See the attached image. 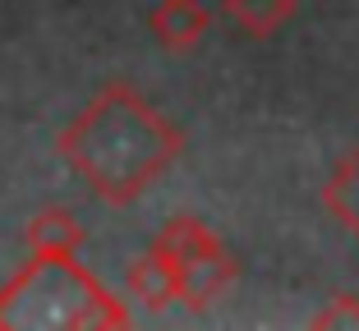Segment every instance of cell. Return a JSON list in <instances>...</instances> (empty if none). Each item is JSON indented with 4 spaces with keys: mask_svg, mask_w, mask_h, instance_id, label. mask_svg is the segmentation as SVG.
I'll return each mask as SVG.
<instances>
[{
    "mask_svg": "<svg viewBox=\"0 0 359 331\" xmlns=\"http://www.w3.org/2000/svg\"><path fill=\"white\" fill-rule=\"evenodd\" d=\"M69 166L106 207L138 203L184 152V134L125 78L102 83V92L79 111L55 139Z\"/></svg>",
    "mask_w": 359,
    "mask_h": 331,
    "instance_id": "cell-1",
    "label": "cell"
},
{
    "mask_svg": "<svg viewBox=\"0 0 359 331\" xmlns=\"http://www.w3.org/2000/svg\"><path fill=\"white\" fill-rule=\"evenodd\" d=\"M129 309L74 253H32L0 286V331H111Z\"/></svg>",
    "mask_w": 359,
    "mask_h": 331,
    "instance_id": "cell-2",
    "label": "cell"
},
{
    "mask_svg": "<svg viewBox=\"0 0 359 331\" xmlns=\"http://www.w3.org/2000/svg\"><path fill=\"white\" fill-rule=\"evenodd\" d=\"M175 267V290H180V304H189L194 313H203L235 276H240V262L226 253V244H212L203 253H189L170 262Z\"/></svg>",
    "mask_w": 359,
    "mask_h": 331,
    "instance_id": "cell-3",
    "label": "cell"
},
{
    "mask_svg": "<svg viewBox=\"0 0 359 331\" xmlns=\"http://www.w3.org/2000/svg\"><path fill=\"white\" fill-rule=\"evenodd\" d=\"M208 23H212V14L203 10V0H157L148 10V32L166 51H189L208 32Z\"/></svg>",
    "mask_w": 359,
    "mask_h": 331,
    "instance_id": "cell-4",
    "label": "cell"
},
{
    "mask_svg": "<svg viewBox=\"0 0 359 331\" xmlns=\"http://www.w3.org/2000/svg\"><path fill=\"white\" fill-rule=\"evenodd\" d=\"M125 286H129V295H134L138 304L148 313H161L166 304H175L180 300V290H175V267H170L161 253H143V258H134L129 262V272H125Z\"/></svg>",
    "mask_w": 359,
    "mask_h": 331,
    "instance_id": "cell-5",
    "label": "cell"
},
{
    "mask_svg": "<svg viewBox=\"0 0 359 331\" xmlns=\"http://www.w3.org/2000/svg\"><path fill=\"white\" fill-rule=\"evenodd\" d=\"M88 239V230L79 225L74 212H65V207H46L37 212L28 225H23V244L32 253H79Z\"/></svg>",
    "mask_w": 359,
    "mask_h": 331,
    "instance_id": "cell-6",
    "label": "cell"
},
{
    "mask_svg": "<svg viewBox=\"0 0 359 331\" xmlns=\"http://www.w3.org/2000/svg\"><path fill=\"white\" fill-rule=\"evenodd\" d=\"M323 207L337 216V225H346L350 235L359 239V148L337 157L327 184H323Z\"/></svg>",
    "mask_w": 359,
    "mask_h": 331,
    "instance_id": "cell-7",
    "label": "cell"
},
{
    "mask_svg": "<svg viewBox=\"0 0 359 331\" xmlns=\"http://www.w3.org/2000/svg\"><path fill=\"white\" fill-rule=\"evenodd\" d=\"M212 244H222V239H217V230H212V225H203L198 216H189V212L166 216V221H161V230L152 235V253H161L166 262H180V258H189V253H203V248H212Z\"/></svg>",
    "mask_w": 359,
    "mask_h": 331,
    "instance_id": "cell-8",
    "label": "cell"
},
{
    "mask_svg": "<svg viewBox=\"0 0 359 331\" xmlns=\"http://www.w3.org/2000/svg\"><path fill=\"white\" fill-rule=\"evenodd\" d=\"M222 10L249 37H272L276 28H285V23L295 19L299 0H222Z\"/></svg>",
    "mask_w": 359,
    "mask_h": 331,
    "instance_id": "cell-9",
    "label": "cell"
},
{
    "mask_svg": "<svg viewBox=\"0 0 359 331\" xmlns=\"http://www.w3.org/2000/svg\"><path fill=\"white\" fill-rule=\"evenodd\" d=\"M309 327L337 331V327H359V295H332L323 309L309 318Z\"/></svg>",
    "mask_w": 359,
    "mask_h": 331,
    "instance_id": "cell-10",
    "label": "cell"
}]
</instances>
